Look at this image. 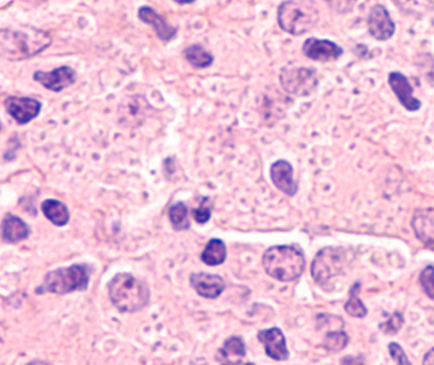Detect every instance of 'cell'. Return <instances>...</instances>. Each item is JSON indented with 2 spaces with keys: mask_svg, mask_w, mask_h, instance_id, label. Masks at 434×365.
I'll list each match as a JSON object with an SVG mask.
<instances>
[{
  "mask_svg": "<svg viewBox=\"0 0 434 365\" xmlns=\"http://www.w3.org/2000/svg\"><path fill=\"white\" fill-rule=\"evenodd\" d=\"M169 221L172 223L173 229L177 232H183L190 229L189 220V207L183 202H177L172 204L169 208Z\"/></svg>",
  "mask_w": 434,
  "mask_h": 365,
  "instance_id": "obj_23",
  "label": "cell"
},
{
  "mask_svg": "<svg viewBox=\"0 0 434 365\" xmlns=\"http://www.w3.org/2000/svg\"><path fill=\"white\" fill-rule=\"evenodd\" d=\"M350 342V337L342 329H333L326 332L324 337L323 347L328 353H340Z\"/></svg>",
  "mask_w": 434,
  "mask_h": 365,
  "instance_id": "obj_24",
  "label": "cell"
},
{
  "mask_svg": "<svg viewBox=\"0 0 434 365\" xmlns=\"http://www.w3.org/2000/svg\"><path fill=\"white\" fill-rule=\"evenodd\" d=\"M51 42L47 31L31 26L0 29V56L13 61L31 59L44 51Z\"/></svg>",
  "mask_w": 434,
  "mask_h": 365,
  "instance_id": "obj_1",
  "label": "cell"
},
{
  "mask_svg": "<svg viewBox=\"0 0 434 365\" xmlns=\"http://www.w3.org/2000/svg\"><path fill=\"white\" fill-rule=\"evenodd\" d=\"M423 362H424V364H434V347L426 353Z\"/></svg>",
  "mask_w": 434,
  "mask_h": 365,
  "instance_id": "obj_32",
  "label": "cell"
},
{
  "mask_svg": "<svg viewBox=\"0 0 434 365\" xmlns=\"http://www.w3.org/2000/svg\"><path fill=\"white\" fill-rule=\"evenodd\" d=\"M176 3H178V4H190L192 1H195V0H174Z\"/></svg>",
  "mask_w": 434,
  "mask_h": 365,
  "instance_id": "obj_33",
  "label": "cell"
},
{
  "mask_svg": "<svg viewBox=\"0 0 434 365\" xmlns=\"http://www.w3.org/2000/svg\"><path fill=\"white\" fill-rule=\"evenodd\" d=\"M319 17V10L311 0H286L280 4L277 12L281 29L295 37L312 31Z\"/></svg>",
  "mask_w": 434,
  "mask_h": 365,
  "instance_id": "obj_5",
  "label": "cell"
},
{
  "mask_svg": "<svg viewBox=\"0 0 434 365\" xmlns=\"http://www.w3.org/2000/svg\"><path fill=\"white\" fill-rule=\"evenodd\" d=\"M280 82L287 94L304 98L316 92L320 77L313 68L287 67L280 73Z\"/></svg>",
  "mask_w": 434,
  "mask_h": 365,
  "instance_id": "obj_7",
  "label": "cell"
},
{
  "mask_svg": "<svg viewBox=\"0 0 434 365\" xmlns=\"http://www.w3.org/2000/svg\"><path fill=\"white\" fill-rule=\"evenodd\" d=\"M41 211L44 217L55 226H65L69 223L71 213L65 203L56 199H46L41 205Z\"/></svg>",
  "mask_w": 434,
  "mask_h": 365,
  "instance_id": "obj_20",
  "label": "cell"
},
{
  "mask_svg": "<svg viewBox=\"0 0 434 365\" xmlns=\"http://www.w3.org/2000/svg\"><path fill=\"white\" fill-rule=\"evenodd\" d=\"M212 207L213 203L211 198L203 196L199 205L192 211V219L195 220V223H199V225L208 223L211 219V214H212Z\"/></svg>",
  "mask_w": 434,
  "mask_h": 365,
  "instance_id": "obj_26",
  "label": "cell"
},
{
  "mask_svg": "<svg viewBox=\"0 0 434 365\" xmlns=\"http://www.w3.org/2000/svg\"><path fill=\"white\" fill-rule=\"evenodd\" d=\"M31 234V228L19 216L7 213L0 223V238L4 244H17L26 241Z\"/></svg>",
  "mask_w": 434,
  "mask_h": 365,
  "instance_id": "obj_14",
  "label": "cell"
},
{
  "mask_svg": "<svg viewBox=\"0 0 434 365\" xmlns=\"http://www.w3.org/2000/svg\"><path fill=\"white\" fill-rule=\"evenodd\" d=\"M389 85L407 111H419L422 108V102L415 98L414 87L404 74L399 71H392L389 74Z\"/></svg>",
  "mask_w": 434,
  "mask_h": 365,
  "instance_id": "obj_15",
  "label": "cell"
},
{
  "mask_svg": "<svg viewBox=\"0 0 434 365\" xmlns=\"http://www.w3.org/2000/svg\"><path fill=\"white\" fill-rule=\"evenodd\" d=\"M138 17L144 24H149L150 26H152L162 41H172L177 34L176 28L171 26L159 13L152 10L151 7H141L138 10Z\"/></svg>",
  "mask_w": 434,
  "mask_h": 365,
  "instance_id": "obj_19",
  "label": "cell"
},
{
  "mask_svg": "<svg viewBox=\"0 0 434 365\" xmlns=\"http://www.w3.org/2000/svg\"><path fill=\"white\" fill-rule=\"evenodd\" d=\"M4 105L10 117L19 125H26L28 122L38 117L42 110V103L40 101L24 96H8L4 101Z\"/></svg>",
  "mask_w": 434,
  "mask_h": 365,
  "instance_id": "obj_8",
  "label": "cell"
},
{
  "mask_svg": "<svg viewBox=\"0 0 434 365\" xmlns=\"http://www.w3.org/2000/svg\"><path fill=\"white\" fill-rule=\"evenodd\" d=\"M185 59L192 64L194 68L204 69L211 67L213 62V55L207 51L201 44H192L183 51Z\"/></svg>",
  "mask_w": 434,
  "mask_h": 365,
  "instance_id": "obj_22",
  "label": "cell"
},
{
  "mask_svg": "<svg viewBox=\"0 0 434 365\" xmlns=\"http://www.w3.org/2000/svg\"><path fill=\"white\" fill-rule=\"evenodd\" d=\"M112 305L120 314L140 312L150 302V289L135 275L122 272L113 275L107 285Z\"/></svg>",
  "mask_w": 434,
  "mask_h": 365,
  "instance_id": "obj_3",
  "label": "cell"
},
{
  "mask_svg": "<svg viewBox=\"0 0 434 365\" xmlns=\"http://www.w3.org/2000/svg\"><path fill=\"white\" fill-rule=\"evenodd\" d=\"M92 268L89 264H73L65 268L51 271L43 277L41 286L35 289V294L67 295L76 291H86Z\"/></svg>",
  "mask_w": 434,
  "mask_h": 365,
  "instance_id": "obj_4",
  "label": "cell"
},
{
  "mask_svg": "<svg viewBox=\"0 0 434 365\" xmlns=\"http://www.w3.org/2000/svg\"><path fill=\"white\" fill-rule=\"evenodd\" d=\"M262 264L269 277L280 282H294L303 274L306 256L295 244H277L262 254Z\"/></svg>",
  "mask_w": 434,
  "mask_h": 365,
  "instance_id": "obj_2",
  "label": "cell"
},
{
  "mask_svg": "<svg viewBox=\"0 0 434 365\" xmlns=\"http://www.w3.org/2000/svg\"><path fill=\"white\" fill-rule=\"evenodd\" d=\"M387 348H389V353H390L392 359H393L397 364H411V362H410V359L406 355L403 348L398 345L397 342H392Z\"/></svg>",
  "mask_w": 434,
  "mask_h": 365,
  "instance_id": "obj_29",
  "label": "cell"
},
{
  "mask_svg": "<svg viewBox=\"0 0 434 365\" xmlns=\"http://www.w3.org/2000/svg\"><path fill=\"white\" fill-rule=\"evenodd\" d=\"M368 31L377 41H389L395 33V22L383 4H376L368 15Z\"/></svg>",
  "mask_w": 434,
  "mask_h": 365,
  "instance_id": "obj_10",
  "label": "cell"
},
{
  "mask_svg": "<svg viewBox=\"0 0 434 365\" xmlns=\"http://www.w3.org/2000/svg\"><path fill=\"white\" fill-rule=\"evenodd\" d=\"M190 286L197 291V294L204 299H217L225 290L226 284L219 274L199 273L190 274Z\"/></svg>",
  "mask_w": 434,
  "mask_h": 365,
  "instance_id": "obj_13",
  "label": "cell"
},
{
  "mask_svg": "<svg viewBox=\"0 0 434 365\" xmlns=\"http://www.w3.org/2000/svg\"><path fill=\"white\" fill-rule=\"evenodd\" d=\"M332 10L338 13H347L353 10L356 0H325Z\"/></svg>",
  "mask_w": 434,
  "mask_h": 365,
  "instance_id": "obj_30",
  "label": "cell"
},
{
  "mask_svg": "<svg viewBox=\"0 0 434 365\" xmlns=\"http://www.w3.org/2000/svg\"><path fill=\"white\" fill-rule=\"evenodd\" d=\"M403 324V314L397 311V312H394V314H392V317H390L389 320H386L385 323L380 325V330H381V332H384L385 334H397V333L402 329Z\"/></svg>",
  "mask_w": 434,
  "mask_h": 365,
  "instance_id": "obj_27",
  "label": "cell"
},
{
  "mask_svg": "<svg viewBox=\"0 0 434 365\" xmlns=\"http://www.w3.org/2000/svg\"><path fill=\"white\" fill-rule=\"evenodd\" d=\"M0 130H1V124H0Z\"/></svg>",
  "mask_w": 434,
  "mask_h": 365,
  "instance_id": "obj_34",
  "label": "cell"
},
{
  "mask_svg": "<svg viewBox=\"0 0 434 365\" xmlns=\"http://www.w3.org/2000/svg\"><path fill=\"white\" fill-rule=\"evenodd\" d=\"M273 185L287 196H295L298 193V182L294 180L293 165L287 160L273 162L269 169Z\"/></svg>",
  "mask_w": 434,
  "mask_h": 365,
  "instance_id": "obj_16",
  "label": "cell"
},
{
  "mask_svg": "<svg viewBox=\"0 0 434 365\" xmlns=\"http://www.w3.org/2000/svg\"><path fill=\"white\" fill-rule=\"evenodd\" d=\"M247 355L246 343L241 337L233 335L224 341V345L216 353V362L220 364H241Z\"/></svg>",
  "mask_w": 434,
  "mask_h": 365,
  "instance_id": "obj_18",
  "label": "cell"
},
{
  "mask_svg": "<svg viewBox=\"0 0 434 365\" xmlns=\"http://www.w3.org/2000/svg\"><path fill=\"white\" fill-rule=\"evenodd\" d=\"M412 228H414L416 237L420 239V242H423L428 248L434 251L433 208L417 210L412 219Z\"/></svg>",
  "mask_w": 434,
  "mask_h": 365,
  "instance_id": "obj_17",
  "label": "cell"
},
{
  "mask_svg": "<svg viewBox=\"0 0 434 365\" xmlns=\"http://www.w3.org/2000/svg\"><path fill=\"white\" fill-rule=\"evenodd\" d=\"M258 341L264 347L267 356H269L274 362H286L289 359L286 338L280 328L260 330L258 333Z\"/></svg>",
  "mask_w": 434,
  "mask_h": 365,
  "instance_id": "obj_11",
  "label": "cell"
},
{
  "mask_svg": "<svg viewBox=\"0 0 434 365\" xmlns=\"http://www.w3.org/2000/svg\"><path fill=\"white\" fill-rule=\"evenodd\" d=\"M302 51L308 59L322 62L338 60L344 53L342 47H340L337 43L317 38H308L304 42Z\"/></svg>",
  "mask_w": 434,
  "mask_h": 365,
  "instance_id": "obj_12",
  "label": "cell"
},
{
  "mask_svg": "<svg viewBox=\"0 0 434 365\" xmlns=\"http://www.w3.org/2000/svg\"><path fill=\"white\" fill-rule=\"evenodd\" d=\"M33 78L47 90L60 92L77 81V73L71 67H60L51 71H35Z\"/></svg>",
  "mask_w": 434,
  "mask_h": 365,
  "instance_id": "obj_9",
  "label": "cell"
},
{
  "mask_svg": "<svg viewBox=\"0 0 434 365\" xmlns=\"http://www.w3.org/2000/svg\"><path fill=\"white\" fill-rule=\"evenodd\" d=\"M228 256L226 244L220 238H211L201 254V260L208 266H217L225 263Z\"/></svg>",
  "mask_w": 434,
  "mask_h": 365,
  "instance_id": "obj_21",
  "label": "cell"
},
{
  "mask_svg": "<svg viewBox=\"0 0 434 365\" xmlns=\"http://www.w3.org/2000/svg\"><path fill=\"white\" fill-rule=\"evenodd\" d=\"M420 285L424 290L425 294L428 295L431 299L434 300V266L428 265L422 271L419 277Z\"/></svg>",
  "mask_w": 434,
  "mask_h": 365,
  "instance_id": "obj_28",
  "label": "cell"
},
{
  "mask_svg": "<svg viewBox=\"0 0 434 365\" xmlns=\"http://www.w3.org/2000/svg\"><path fill=\"white\" fill-rule=\"evenodd\" d=\"M360 282H355L350 290V296H349V300L346 302L344 305V311L350 316L356 317V319H363L367 316V307L364 305L363 302L360 300L359 298V293H360Z\"/></svg>",
  "mask_w": 434,
  "mask_h": 365,
  "instance_id": "obj_25",
  "label": "cell"
},
{
  "mask_svg": "<svg viewBox=\"0 0 434 365\" xmlns=\"http://www.w3.org/2000/svg\"><path fill=\"white\" fill-rule=\"evenodd\" d=\"M341 363H344V364H347V363H358V364H363L364 359L363 357H351V356H349V357H344L342 359V362Z\"/></svg>",
  "mask_w": 434,
  "mask_h": 365,
  "instance_id": "obj_31",
  "label": "cell"
},
{
  "mask_svg": "<svg viewBox=\"0 0 434 365\" xmlns=\"http://www.w3.org/2000/svg\"><path fill=\"white\" fill-rule=\"evenodd\" d=\"M349 264L347 253L342 247H325L320 250L311 264L313 281L325 287L334 278L342 275Z\"/></svg>",
  "mask_w": 434,
  "mask_h": 365,
  "instance_id": "obj_6",
  "label": "cell"
}]
</instances>
